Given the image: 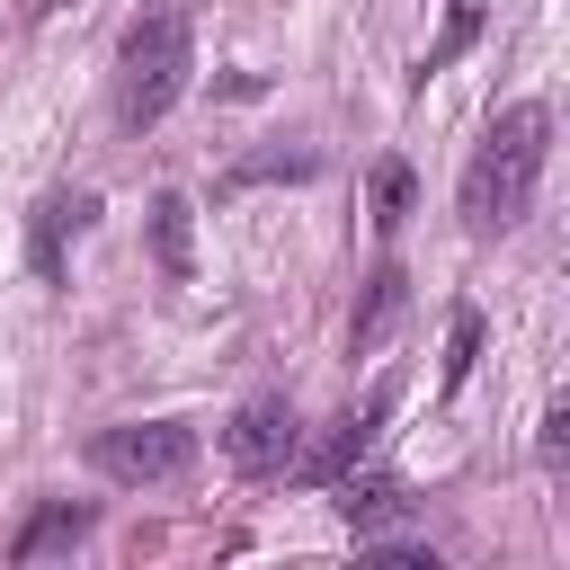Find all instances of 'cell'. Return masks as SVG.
Segmentation results:
<instances>
[{"instance_id": "1", "label": "cell", "mask_w": 570, "mask_h": 570, "mask_svg": "<svg viewBox=\"0 0 570 570\" xmlns=\"http://www.w3.org/2000/svg\"><path fill=\"white\" fill-rule=\"evenodd\" d=\"M543 151H552V107L543 98H517L499 107V125L481 134L472 169H463V223L490 240V232H517L534 214V187H543Z\"/></svg>"}, {"instance_id": "2", "label": "cell", "mask_w": 570, "mask_h": 570, "mask_svg": "<svg viewBox=\"0 0 570 570\" xmlns=\"http://www.w3.org/2000/svg\"><path fill=\"white\" fill-rule=\"evenodd\" d=\"M187 71H196V27H187V9H142V18L116 36V116H125L134 134L160 125V116L178 107Z\"/></svg>"}, {"instance_id": "7", "label": "cell", "mask_w": 570, "mask_h": 570, "mask_svg": "<svg viewBox=\"0 0 570 570\" xmlns=\"http://www.w3.org/2000/svg\"><path fill=\"white\" fill-rule=\"evenodd\" d=\"M347 525L356 534H392L401 517H410V481H392V472H365V481H347Z\"/></svg>"}, {"instance_id": "5", "label": "cell", "mask_w": 570, "mask_h": 570, "mask_svg": "<svg viewBox=\"0 0 570 570\" xmlns=\"http://www.w3.org/2000/svg\"><path fill=\"white\" fill-rule=\"evenodd\" d=\"M383 419H392V383H374V392H365V401H356L347 419H330V436H321L312 454H294V463H303L312 481H347V472H356V463L374 454V436H383Z\"/></svg>"}, {"instance_id": "3", "label": "cell", "mask_w": 570, "mask_h": 570, "mask_svg": "<svg viewBox=\"0 0 570 570\" xmlns=\"http://www.w3.org/2000/svg\"><path fill=\"white\" fill-rule=\"evenodd\" d=\"M89 463H98L107 481H134V490L178 481V472L196 463V428H187V419H125V428H98V436H89Z\"/></svg>"}, {"instance_id": "11", "label": "cell", "mask_w": 570, "mask_h": 570, "mask_svg": "<svg viewBox=\"0 0 570 570\" xmlns=\"http://www.w3.org/2000/svg\"><path fill=\"white\" fill-rule=\"evenodd\" d=\"M312 169H321V151H249V160H232L223 196H240V187H267V178H312Z\"/></svg>"}, {"instance_id": "12", "label": "cell", "mask_w": 570, "mask_h": 570, "mask_svg": "<svg viewBox=\"0 0 570 570\" xmlns=\"http://www.w3.org/2000/svg\"><path fill=\"white\" fill-rule=\"evenodd\" d=\"M472 36H481V0H445V36L428 45V62H419V71H445V62H454Z\"/></svg>"}, {"instance_id": "15", "label": "cell", "mask_w": 570, "mask_h": 570, "mask_svg": "<svg viewBox=\"0 0 570 570\" xmlns=\"http://www.w3.org/2000/svg\"><path fill=\"white\" fill-rule=\"evenodd\" d=\"M543 463H552V472H570V410H552V419H543Z\"/></svg>"}, {"instance_id": "9", "label": "cell", "mask_w": 570, "mask_h": 570, "mask_svg": "<svg viewBox=\"0 0 570 570\" xmlns=\"http://www.w3.org/2000/svg\"><path fill=\"white\" fill-rule=\"evenodd\" d=\"M187 223H196V214H187L178 187L151 196V249H160V276H178V285H187V267H196V258H187Z\"/></svg>"}, {"instance_id": "10", "label": "cell", "mask_w": 570, "mask_h": 570, "mask_svg": "<svg viewBox=\"0 0 570 570\" xmlns=\"http://www.w3.org/2000/svg\"><path fill=\"white\" fill-rule=\"evenodd\" d=\"M401 303H410V276H401V267H374V276H365V303H356V347H374V338L401 321Z\"/></svg>"}, {"instance_id": "6", "label": "cell", "mask_w": 570, "mask_h": 570, "mask_svg": "<svg viewBox=\"0 0 570 570\" xmlns=\"http://www.w3.org/2000/svg\"><path fill=\"white\" fill-rule=\"evenodd\" d=\"M98 525V508H80V499H45L18 534H9V561H45V552H71L80 534Z\"/></svg>"}, {"instance_id": "4", "label": "cell", "mask_w": 570, "mask_h": 570, "mask_svg": "<svg viewBox=\"0 0 570 570\" xmlns=\"http://www.w3.org/2000/svg\"><path fill=\"white\" fill-rule=\"evenodd\" d=\"M223 454H232L249 481H267V472H285V463L303 454V428H294V410H285L276 392H258V401H240V410H232Z\"/></svg>"}, {"instance_id": "13", "label": "cell", "mask_w": 570, "mask_h": 570, "mask_svg": "<svg viewBox=\"0 0 570 570\" xmlns=\"http://www.w3.org/2000/svg\"><path fill=\"white\" fill-rule=\"evenodd\" d=\"M401 214H410V160H383V169H374V223L392 232Z\"/></svg>"}, {"instance_id": "14", "label": "cell", "mask_w": 570, "mask_h": 570, "mask_svg": "<svg viewBox=\"0 0 570 570\" xmlns=\"http://www.w3.org/2000/svg\"><path fill=\"white\" fill-rule=\"evenodd\" d=\"M472 356H481V321H472V312H454V356H445V392H454V383L472 374Z\"/></svg>"}, {"instance_id": "8", "label": "cell", "mask_w": 570, "mask_h": 570, "mask_svg": "<svg viewBox=\"0 0 570 570\" xmlns=\"http://www.w3.org/2000/svg\"><path fill=\"white\" fill-rule=\"evenodd\" d=\"M89 196H45L36 205V276H62V240H80L89 232Z\"/></svg>"}]
</instances>
